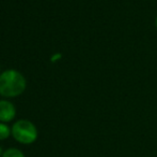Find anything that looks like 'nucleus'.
Returning <instances> with one entry per match:
<instances>
[{"mask_svg":"<svg viewBox=\"0 0 157 157\" xmlns=\"http://www.w3.org/2000/svg\"><path fill=\"white\" fill-rule=\"evenodd\" d=\"M2 157H25V155H24L23 152L19 151L18 149L11 147V149H8L6 151L3 152Z\"/></svg>","mask_w":157,"mask_h":157,"instance_id":"20e7f679","label":"nucleus"},{"mask_svg":"<svg viewBox=\"0 0 157 157\" xmlns=\"http://www.w3.org/2000/svg\"><path fill=\"white\" fill-rule=\"evenodd\" d=\"M2 155H3V152H2V147H0V157H2Z\"/></svg>","mask_w":157,"mask_h":157,"instance_id":"423d86ee","label":"nucleus"},{"mask_svg":"<svg viewBox=\"0 0 157 157\" xmlns=\"http://www.w3.org/2000/svg\"><path fill=\"white\" fill-rule=\"evenodd\" d=\"M156 28H157V17H156Z\"/></svg>","mask_w":157,"mask_h":157,"instance_id":"0eeeda50","label":"nucleus"},{"mask_svg":"<svg viewBox=\"0 0 157 157\" xmlns=\"http://www.w3.org/2000/svg\"><path fill=\"white\" fill-rule=\"evenodd\" d=\"M26 79L16 70H6L0 74V95L3 97H17L26 89Z\"/></svg>","mask_w":157,"mask_h":157,"instance_id":"f257e3e1","label":"nucleus"},{"mask_svg":"<svg viewBox=\"0 0 157 157\" xmlns=\"http://www.w3.org/2000/svg\"><path fill=\"white\" fill-rule=\"evenodd\" d=\"M12 136L19 143L31 144L37 138L36 127L28 119H19L13 125Z\"/></svg>","mask_w":157,"mask_h":157,"instance_id":"f03ea898","label":"nucleus"},{"mask_svg":"<svg viewBox=\"0 0 157 157\" xmlns=\"http://www.w3.org/2000/svg\"><path fill=\"white\" fill-rule=\"evenodd\" d=\"M16 115V109L14 105L10 101L1 100L0 101V121L2 123L11 122Z\"/></svg>","mask_w":157,"mask_h":157,"instance_id":"7ed1b4c3","label":"nucleus"},{"mask_svg":"<svg viewBox=\"0 0 157 157\" xmlns=\"http://www.w3.org/2000/svg\"><path fill=\"white\" fill-rule=\"evenodd\" d=\"M11 134H12V130H10L9 126L4 123H0V140H6Z\"/></svg>","mask_w":157,"mask_h":157,"instance_id":"39448f33","label":"nucleus"}]
</instances>
